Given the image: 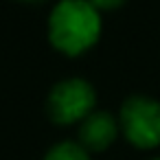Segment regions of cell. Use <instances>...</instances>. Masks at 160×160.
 Masks as SVG:
<instances>
[{
	"label": "cell",
	"instance_id": "5b68a950",
	"mask_svg": "<svg viewBox=\"0 0 160 160\" xmlns=\"http://www.w3.org/2000/svg\"><path fill=\"white\" fill-rule=\"evenodd\" d=\"M44 160H90V153L72 140H64L57 142L55 147H51L44 156Z\"/></svg>",
	"mask_w": 160,
	"mask_h": 160
},
{
	"label": "cell",
	"instance_id": "ba28073f",
	"mask_svg": "<svg viewBox=\"0 0 160 160\" xmlns=\"http://www.w3.org/2000/svg\"><path fill=\"white\" fill-rule=\"evenodd\" d=\"M153 160H160V158H153Z\"/></svg>",
	"mask_w": 160,
	"mask_h": 160
},
{
	"label": "cell",
	"instance_id": "3957f363",
	"mask_svg": "<svg viewBox=\"0 0 160 160\" xmlns=\"http://www.w3.org/2000/svg\"><path fill=\"white\" fill-rule=\"evenodd\" d=\"M97 92L90 81L81 77H70L53 86L46 99V112L57 125L81 123L94 112Z\"/></svg>",
	"mask_w": 160,
	"mask_h": 160
},
{
	"label": "cell",
	"instance_id": "52a82bcc",
	"mask_svg": "<svg viewBox=\"0 0 160 160\" xmlns=\"http://www.w3.org/2000/svg\"><path fill=\"white\" fill-rule=\"evenodd\" d=\"M22 2H40V0H22Z\"/></svg>",
	"mask_w": 160,
	"mask_h": 160
},
{
	"label": "cell",
	"instance_id": "7a4b0ae2",
	"mask_svg": "<svg viewBox=\"0 0 160 160\" xmlns=\"http://www.w3.org/2000/svg\"><path fill=\"white\" fill-rule=\"evenodd\" d=\"M118 127L136 149H156L160 145V101L145 94L127 97L118 112Z\"/></svg>",
	"mask_w": 160,
	"mask_h": 160
},
{
	"label": "cell",
	"instance_id": "6da1fadb",
	"mask_svg": "<svg viewBox=\"0 0 160 160\" xmlns=\"http://www.w3.org/2000/svg\"><path fill=\"white\" fill-rule=\"evenodd\" d=\"M101 13L90 0H59L48 16V40L68 57L88 53L101 38Z\"/></svg>",
	"mask_w": 160,
	"mask_h": 160
},
{
	"label": "cell",
	"instance_id": "8992f818",
	"mask_svg": "<svg viewBox=\"0 0 160 160\" xmlns=\"http://www.w3.org/2000/svg\"><path fill=\"white\" fill-rule=\"evenodd\" d=\"M90 2H92V7L97 11H112V9L123 7L127 0H90Z\"/></svg>",
	"mask_w": 160,
	"mask_h": 160
},
{
	"label": "cell",
	"instance_id": "277c9868",
	"mask_svg": "<svg viewBox=\"0 0 160 160\" xmlns=\"http://www.w3.org/2000/svg\"><path fill=\"white\" fill-rule=\"evenodd\" d=\"M118 121L110 112H92L79 125V145L86 151H105L118 136Z\"/></svg>",
	"mask_w": 160,
	"mask_h": 160
}]
</instances>
